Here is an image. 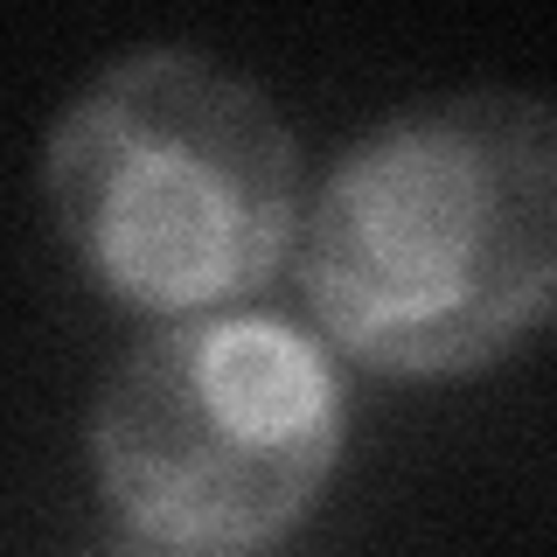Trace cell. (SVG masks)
Masks as SVG:
<instances>
[{
    "label": "cell",
    "instance_id": "3",
    "mask_svg": "<svg viewBox=\"0 0 557 557\" xmlns=\"http://www.w3.org/2000/svg\"><path fill=\"white\" fill-rule=\"evenodd\" d=\"M348 397L327 348L278 313L153 327L91 411V474L153 550H251L313 509Z\"/></svg>",
    "mask_w": 557,
    "mask_h": 557
},
{
    "label": "cell",
    "instance_id": "1",
    "mask_svg": "<svg viewBox=\"0 0 557 557\" xmlns=\"http://www.w3.org/2000/svg\"><path fill=\"white\" fill-rule=\"evenodd\" d=\"M300 293L342 356L460 376L509 356L557 293V126L530 91L405 104L300 209Z\"/></svg>",
    "mask_w": 557,
    "mask_h": 557
},
{
    "label": "cell",
    "instance_id": "2",
    "mask_svg": "<svg viewBox=\"0 0 557 557\" xmlns=\"http://www.w3.org/2000/svg\"><path fill=\"white\" fill-rule=\"evenodd\" d=\"M49 216L98 293L216 313L300 237V147L251 77L202 49H133L63 104L42 153Z\"/></svg>",
    "mask_w": 557,
    "mask_h": 557
}]
</instances>
